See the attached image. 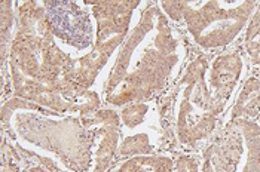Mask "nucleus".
<instances>
[{
    "mask_svg": "<svg viewBox=\"0 0 260 172\" xmlns=\"http://www.w3.org/2000/svg\"><path fill=\"white\" fill-rule=\"evenodd\" d=\"M201 172H260V126L231 119L204 153Z\"/></svg>",
    "mask_w": 260,
    "mask_h": 172,
    "instance_id": "nucleus-4",
    "label": "nucleus"
},
{
    "mask_svg": "<svg viewBox=\"0 0 260 172\" xmlns=\"http://www.w3.org/2000/svg\"><path fill=\"white\" fill-rule=\"evenodd\" d=\"M207 72L205 58L193 59L176 88V132L184 146H195L207 140L224 112L208 91Z\"/></svg>",
    "mask_w": 260,
    "mask_h": 172,
    "instance_id": "nucleus-3",
    "label": "nucleus"
},
{
    "mask_svg": "<svg viewBox=\"0 0 260 172\" xmlns=\"http://www.w3.org/2000/svg\"><path fill=\"white\" fill-rule=\"evenodd\" d=\"M184 55L177 36L158 8H149L126 39L107 83L112 104L141 102L167 85Z\"/></svg>",
    "mask_w": 260,
    "mask_h": 172,
    "instance_id": "nucleus-1",
    "label": "nucleus"
},
{
    "mask_svg": "<svg viewBox=\"0 0 260 172\" xmlns=\"http://www.w3.org/2000/svg\"><path fill=\"white\" fill-rule=\"evenodd\" d=\"M149 106L144 102H134L128 107L123 109L122 112V120L128 128H136L137 125H140L144 119V115L147 113Z\"/></svg>",
    "mask_w": 260,
    "mask_h": 172,
    "instance_id": "nucleus-9",
    "label": "nucleus"
},
{
    "mask_svg": "<svg viewBox=\"0 0 260 172\" xmlns=\"http://www.w3.org/2000/svg\"><path fill=\"white\" fill-rule=\"evenodd\" d=\"M176 162L165 156H136L123 163L115 172H174Z\"/></svg>",
    "mask_w": 260,
    "mask_h": 172,
    "instance_id": "nucleus-7",
    "label": "nucleus"
},
{
    "mask_svg": "<svg viewBox=\"0 0 260 172\" xmlns=\"http://www.w3.org/2000/svg\"><path fill=\"white\" fill-rule=\"evenodd\" d=\"M174 172H200V165L197 160H193L189 156H183L174 166Z\"/></svg>",
    "mask_w": 260,
    "mask_h": 172,
    "instance_id": "nucleus-10",
    "label": "nucleus"
},
{
    "mask_svg": "<svg viewBox=\"0 0 260 172\" xmlns=\"http://www.w3.org/2000/svg\"><path fill=\"white\" fill-rule=\"evenodd\" d=\"M254 2H165V12L183 21L197 45L205 49L228 46L250 22Z\"/></svg>",
    "mask_w": 260,
    "mask_h": 172,
    "instance_id": "nucleus-2",
    "label": "nucleus"
},
{
    "mask_svg": "<svg viewBox=\"0 0 260 172\" xmlns=\"http://www.w3.org/2000/svg\"><path fill=\"white\" fill-rule=\"evenodd\" d=\"M260 112V82L251 79L245 83L240 98L235 104V109L232 112L231 119H250L253 120L257 117Z\"/></svg>",
    "mask_w": 260,
    "mask_h": 172,
    "instance_id": "nucleus-6",
    "label": "nucleus"
},
{
    "mask_svg": "<svg viewBox=\"0 0 260 172\" xmlns=\"http://www.w3.org/2000/svg\"><path fill=\"white\" fill-rule=\"evenodd\" d=\"M242 72V61L238 52L220 54L213 61L207 72L208 91L213 95L217 106L226 109L232 98Z\"/></svg>",
    "mask_w": 260,
    "mask_h": 172,
    "instance_id": "nucleus-5",
    "label": "nucleus"
},
{
    "mask_svg": "<svg viewBox=\"0 0 260 172\" xmlns=\"http://www.w3.org/2000/svg\"><path fill=\"white\" fill-rule=\"evenodd\" d=\"M247 54L251 58L254 65H260V3L256 8L254 15L250 19L247 28V40H245Z\"/></svg>",
    "mask_w": 260,
    "mask_h": 172,
    "instance_id": "nucleus-8",
    "label": "nucleus"
}]
</instances>
